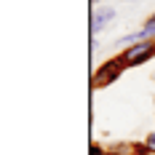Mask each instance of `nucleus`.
I'll list each match as a JSON object with an SVG mask.
<instances>
[{
  "label": "nucleus",
  "instance_id": "nucleus-4",
  "mask_svg": "<svg viewBox=\"0 0 155 155\" xmlns=\"http://www.w3.org/2000/svg\"><path fill=\"white\" fill-rule=\"evenodd\" d=\"M139 40H147V35H144V30H137V32H128V35H120V38H118V40H115V43H118V46L120 48H126V46H131V43H139Z\"/></svg>",
  "mask_w": 155,
  "mask_h": 155
},
{
  "label": "nucleus",
  "instance_id": "nucleus-11",
  "mask_svg": "<svg viewBox=\"0 0 155 155\" xmlns=\"http://www.w3.org/2000/svg\"><path fill=\"white\" fill-rule=\"evenodd\" d=\"M126 3H134V0H126Z\"/></svg>",
  "mask_w": 155,
  "mask_h": 155
},
{
  "label": "nucleus",
  "instance_id": "nucleus-6",
  "mask_svg": "<svg viewBox=\"0 0 155 155\" xmlns=\"http://www.w3.org/2000/svg\"><path fill=\"white\" fill-rule=\"evenodd\" d=\"M134 155H153V153H150V147L144 142H134Z\"/></svg>",
  "mask_w": 155,
  "mask_h": 155
},
{
  "label": "nucleus",
  "instance_id": "nucleus-9",
  "mask_svg": "<svg viewBox=\"0 0 155 155\" xmlns=\"http://www.w3.org/2000/svg\"><path fill=\"white\" fill-rule=\"evenodd\" d=\"M147 19H153V21H155V11H153V14H150V16H147Z\"/></svg>",
  "mask_w": 155,
  "mask_h": 155
},
{
  "label": "nucleus",
  "instance_id": "nucleus-2",
  "mask_svg": "<svg viewBox=\"0 0 155 155\" xmlns=\"http://www.w3.org/2000/svg\"><path fill=\"white\" fill-rule=\"evenodd\" d=\"M120 56L126 59L128 67H139V64H147L150 59H155V38H147V40H139V43H131L120 51Z\"/></svg>",
  "mask_w": 155,
  "mask_h": 155
},
{
  "label": "nucleus",
  "instance_id": "nucleus-7",
  "mask_svg": "<svg viewBox=\"0 0 155 155\" xmlns=\"http://www.w3.org/2000/svg\"><path fill=\"white\" fill-rule=\"evenodd\" d=\"M107 153H110V150L104 147V144H96V142H94V144H91V153H88V155H107Z\"/></svg>",
  "mask_w": 155,
  "mask_h": 155
},
{
  "label": "nucleus",
  "instance_id": "nucleus-5",
  "mask_svg": "<svg viewBox=\"0 0 155 155\" xmlns=\"http://www.w3.org/2000/svg\"><path fill=\"white\" fill-rule=\"evenodd\" d=\"M142 30H144V35H147V38H155V21H153V19H144Z\"/></svg>",
  "mask_w": 155,
  "mask_h": 155
},
{
  "label": "nucleus",
  "instance_id": "nucleus-12",
  "mask_svg": "<svg viewBox=\"0 0 155 155\" xmlns=\"http://www.w3.org/2000/svg\"><path fill=\"white\" fill-rule=\"evenodd\" d=\"M153 104H155V96H153Z\"/></svg>",
  "mask_w": 155,
  "mask_h": 155
},
{
  "label": "nucleus",
  "instance_id": "nucleus-10",
  "mask_svg": "<svg viewBox=\"0 0 155 155\" xmlns=\"http://www.w3.org/2000/svg\"><path fill=\"white\" fill-rule=\"evenodd\" d=\"M94 3H104V0H94Z\"/></svg>",
  "mask_w": 155,
  "mask_h": 155
},
{
  "label": "nucleus",
  "instance_id": "nucleus-3",
  "mask_svg": "<svg viewBox=\"0 0 155 155\" xmlns=\"http://www.w3.org/2000/svg\"><path fill=\"white\" fill-rule=\"evenodd\" d=\"M118 19V11L112 8V5H104V3H99L96 8H94L91 14V35H99V32H104Z\"/></svg>",
  "mask_w": 155,
  "mask_h": 155
},
{
  "label": "nucleus",
  "instance_id": "nucleus-1",
  "mask_svg": "<svg viewBox=\"0 0 155 155\" xmlns=\"http://www.w3.org/2000/svg\"><path fill=\"white\" fill-rule=\"evenodd\" d=\"M126 70H128V64H126V59L118 54V56H112V59H107L104 64H99L96 67V72H94L91 83L94 88H107V86H112L118 78L123 75Z\"/></svg>",
  "mask_w": 155,
  "mask_h": 155
},
{
  "label": "nucleus",
  "instance_id": "nucleus-8",
  "mask_svg": "<svg viewBox=\"0 0 155 155\" xmlns=\"http://www.w3.org/2000/svg\"><path fill=\"white\" fill-rule=\"evenodd\" d=\"M144 144H147V147H150V153L155 155V131H150V134L144 137Z\"/></svg>",
  "mask_w": 155,
  "mask_h": 155
}]
</instances>
